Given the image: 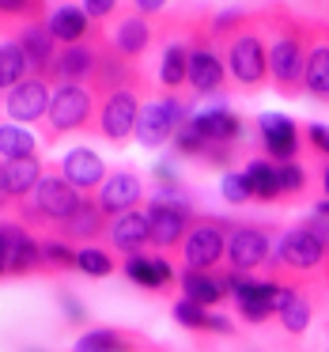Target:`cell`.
Returning <instances> with one entry per match:
<instances>
[{
    "label": "cell",
    "instance_id": "cell-25",
    "mask_svg": "<svg viewBox=\"0 0 329 352\" xmlns=\"http://www.w3.org/2000/svg\"><path fill=\"white\" fill-rule=\"evenodd\" d=\"M57 231H61V239H69V243H95V239H99L102 231H110V228H106V212L99 208V201L84 197L80 212L72 216V220H65Z\"/></svg>",
    "mask_w": 329,
    "mask_h": 352
},
{
    "label": "cell",
    "instance_id": "cell-14",
    "mask_svg": "<svg viewBox=\"0 0 329 352\" xmlns=\"http://www.w3.org/2000/svg\"><path fill=\"white\" fill-rule=\"evenodd\" d=\"M140 197H144V186H140V178L133 170H110L95 201H99V208L106 216H122V212L140 208Z\"/></svg>",
    "mask_w": 329,
    "mask_h": 352
},
{
    "label": "cell",
    "instance_id": "cell-23",
    "mask_svg": "<svg viewBox=\"0 0 329 352\" xmlns=\"http://www.w3.org/2000/svg\"><path fill=\"white\" fill-rule=\"evenodd\" d=\"M178 284H182V296L193 299L201 307H220L223 299L231 296L227 292V276L223 273H197V269H182L178 273Z\"/></svg>",
    "mask_w": 329,
    "mask_h": 352
},
{
    "label": "cell",
    "instance_id": "cell-24",
    "mask_svg": "<svg viewBox=\"0 0 329 352\" xmlns=\"http://www.w3.org/2000/svg\"><path fill=\"white\" fill-rule=\"evenodd\" d=\"M152 46V23H148L144 16H122L117 19V31H114V38H110V50L114 54H122L125 61H133V57H140L144 50Z\"/></svg>",
    "mask_w": 329,
    "mask_h": 352
},
{
    "label": "cell",
    "instance_id": "cell-27",
    "mask_svg": "<svg viewBox=\"0 0 329 352\" xmlns=\"http://www.w3.org/2000/svg\"><path fill=\"white\" fill-rule=\"evenodd\" d=\"M76 352H140V349H137V341H133V333H125V329L95 326L76 341Z\"/></svg>",
    "mask_w": 329,
    "mask_h": 352
},
{
    "label": "cell",
    "instance_id": "cell-34",
    "mask_svg": "<svg viewBox=\"0 0 329 352\" xmlns=\"http://www.w3.org/2000/svg\"><path fill=\"white\" fill-rule=\"evenodd\" d=\"M152 178H155V197H163V201H182V178H178L174 160H159V163L152 167Z\"/></svg>",
    "mask_w": 329,
    "mask_h": 352
},
{
    "label": "cell",
    "instance_id": "cell-17",
    "mask_svg": "<svg viewBox=\"0 0 329 352\" xmlns=\"http://www.w3.org/2000/svg\"><path fill=\"white\" fill-rule=\"evenodd\" d=\"M125 276H129L137 288H148V292H170L178 280L174 265L159 254H133L125 258Z\"/></svg>",
    "mask_w": 329,
    "mask_h": 352
},
{
    "label": "cell",
    "instance_id": "cell-15",
    "mask_svg": "<svg viewBox=\"0 0 329 352\" xmlns=\"http://www.w3.org/2000/svg\"><path fill=\"white\" fill-rule=\"evenodd\" d=\"M99 69V50L91 42L84 46H61L57 50V61L49 65L46 80H57V84H84V80L95 76Z\"/></svg>",
    "mask_w": 329,
    "mask_h": 352
},
{
    "label": "cell",
    "instance_id": "cell-39",
    "mask_svg": "<svg viewBox=\"0 0 329 352\" xmlns=\"http://www.w3.org/2000/svg\"><path fill=\"white\" fill-rule=\"evenodd\" d=\"M76 254L69 239H42V261L49 269H76Z\"/></svg>",
    "mask_w": 329,
    "mask_h": 352
},
{
    "label": "cell",
    "instance_id": "cell-22",
    "mask_svg": "<svg viewBox=\"0 0 329 352\" xmlns=\"http://www.w3.org/2000/svg\"><path fill=\"white\" fill-rule=\"evenodd\" d=\"M16 42L23 46V54H27V61H31L34 76L46 80L49 65L57 61V38L49 34V27L42 23V19H34V23H27L23 31H19V38H16Z\"/></svg>",
    "mask_w": 329,
    "mask_h": 352
},
{
    "label": "cell",
    "instance_id": "cell-36",
    "mask_svg": "<svg viewBox=\"0 0 329 352\" xmlns=\"http://www.w3.org/2000/svg\"><path fill=\"white\" fill-rule=\"evenodd\" d=\"M76 269H80V273H87V276H95V280H102V276L114 273V258H110L102 246H80Z\"/></svg>",
    "mask_w": 329,
    "mask_h": 352
},
{
    "label": "cell",
    "instance_id": "cell-18",
    "mask_svg": "<svg viewBox=\"0 0 329 352\" xmlns=\"http://www.w3.org/2000/svg\"><path fill=\"white\" fill-rule=\"evenodd\" d=\"M42 182L38 160H0V197L4 201H27Z\"/></svg>",
    "mask_w": 329,
    "mask_h": 352
},
{
    "label": "cell",
    "instance_id": "cell-47",
    "mask_svg": "<svg viewBox=\"0 0 329 352\" xmlns=\"http://www.w3.org/2000/svg\"><path fill=\"white\" fill-rule=\"evenodd\" d=\"M163 8V4H159V0H137V16H155V12H159Z\"/></svg>",
    "mask_w": 329,
    "mask_h": 352
},
{
    "label": "cell",
    "instance_id": "cell-13",
    "mask_svg": "<svg viewBox=\"0 0 329 352\" xmlns=\"http://www.w3.org/2000/svg\"><path fill=\"white\" fill-rule=\"evenodd\" d=\"M49 99H54V91H49V80L42 76H27L19 87H12L8 95H4V110H8L12 122H42V118L49 114Z\"/></svg>",
    "mask_w": 329,
    "mask_h": 352
},
{
    "label": "cell",
    "instance_id": "cell-41",
    "mask_svg": "<svg viewBox=\"0 0 329 352\" xmlns=\"http://www.w3.org/2000/svg\"><path fill=\"white\" fill-rule=\"evenodd\" d=\"M238 160V148L235 144H208L205 155H201V163H208V167H220V170H231Z\"/></svg>",
    "mask_w": 329,
    "mask_h": 352
},
{
    "label": "cell",
    "instance_id": "cell-10",
    "mask_svg": "<svg viewBox=\"0 0 329 352\" xmlns=\"http://www.w3.org/2000/svg\"><path fill=\"white\" fill-rule=\"evenodd\" d=\"M137 118H140V91L137 87H117L99 107V133L110 144H125L137 133Z\"/></svg>",
    "mask_w": 329,
    "mask_h": 352
},
{
    "label": "cell",
    "instance_id": "cell-37",
    "mask_svg": "<svg viewBox=\"0 0 329 352\" xmlns=\"http://www.w3.org/2000/svg\"><path fill=\"white\" fill-rule=\"evenodd\" d=\"M276 182H280V201H295L306 190V167L303 163H280L276 167Z\"/></svg>",
    "mask_w": 329,
    "mask_h": 352
},
{
    "label": "cell",
    "instance_id": "cell-44",
    "mask_svg": "<svg viewBox=\"0 0 329 352\" xmlns=\"http://www.w3.org/2000/svg\"><path fill=\"white\" fill-rule=\"evenodd\" d=\"M114 0H84V12H87V19L91 23H99V19H106V16H114Z\"/></svg>",
    "mask_w": 329,
    "mask_h": 352
},
{
    "label": "cell",
    "instance_id": "cell-12",
    "mask_svg": "<svg viewBox=\"0 0 329 352\" xmlns=\"http://www.w3.org/2000/svg\"><path fill=\"white\" fill-rule=\"evenodd\" d=\"M258 137L261 148H265V160L269 163H299V148H303V133L299 125L291 122L288 114H261L258 118Z\"/></svg>",
    "mask_w": 329,
    "mask_h": 352
},
{
    "label": "cell",
    "instance_id": "cell-40",
    "mask_svg": "<svg viewBox=\"0 0 329 352\" xmlns=\"http://www.w3.org/2000/svg\"><path fill=\"white\" fill-rule=\"evenodd\" d=\"M220 193H223V201H227V205H246V201H253L250 178H246L242 170H227V175H223Z\"/></svg>",
    "mask_w": 329,
    "mask_h": 352
},
{
    "label": "cell",
    "instance_id": "cell-8",
    "mask_svg": "<svg viewBox=\"0 0 329 352\" xmlns=\"http://www.w3.org/2000/svg\"><path fill=\"white\" fill-rule=\"evenodd\" d=\"M95 114V91L87 84H57L49 99V137L84 129Z\"/></svg>",
    "mask_w": 329,
    "mask_h": 352
},
{
    "label": "cell",
    "instance_id": "cell-21",
    "mask_svg": "<svg viewBox=\"0 0 329 352\" xmlns=\"http://www.w3.org/2000/svg\"><path fill=\"white\" fill-rule=\"evenodd\" d=\"M46 27L49 34H54L61 46H84L91 34H99V27H91V19H87L84 8H76V4H65V8H54L46 16Z\"/></svg>",
    "mask_w": 329,
    "mask_h": 352
},
{
    "label": "cell",
    "instance_id": "cell-11",
    "mask_svg": "<svg viewBox=\"0 0 329 352\" xmlns=\"http://www.w3.org/2000/svg\"><path fill=\"white\" fill-rule=\"evenodd\" d=\"M223 84H227V65L220 50L212 46L208 34H197L190 46V87L205 99V95H220Z\"/></svg>",
    "mask_w": 329,
    "mask_h": 352
},
{
    "label": "cell",
    "instance_id": "cell-6",
    "mask_svg": "<svg viewBox=\"0 0 329 352\" xmlns=\"http://www.w3.org/2000/svg\"><path fill=\"white\" fill-rule=\"evenodd\" d=\"M235 223H220V220H197L190 228L182 243V261L185 269H197V273H216L220 261H227V235Z\"/></svg>",
    "mask_w": 329,
    "mask_h": 352
},
{
    "label": "cell",
    "instance_id": "cell-16",
    "mask_svg": "<svg viewBox=\"0 0 329 352\" xmlns=\"http://www.w3.org/2000/svg\"><path fill=\"white\" fill-rule=\"evenodd\" d=\"M190 122L197 125L205 144H238L242 133H246V122L231 107H208V110H201V114H193Z\"/></svg>",
    "mask_w": 329,
    "mask_h": 352
},
{
    "label": "cell",
    "instance_id": "cell-19",
    "mask_svg": "<svg viewBox=\"0 0 329 352\" xmlns=\"http://www.w3.org/2000/svg\"><path fill=\"white\" fill-rule=\"evenodd\" d=\"M61 175L69 178L80 193H91V190H102V182H106V163H102V155L91 152V148H72L61 163Z\"/></svg>",
    "mask_w": 329,
    "mask_h": 352
},
{
    "label": "cell",
    "instance_id": "cell-42",
    "mask_svg": "<svg viewBox=\"0 0 329 352\" xmlns=\"http://www.w3.org/2000/svg\"><path fill=\"white\" fill-rule=\"evenodd\" d=\"M306 144H310L314 155H326V163H329V125L306 122Z\"/></svg>",
    "mask_w": 329,
    "mask_h": 352
},
{
    "label": "cell",
    "instance_id": "cell-52",
    "mask_svg": "<svg viewBox=\"0 0 329 352\" xmlns=\"http://www.w3.org/2000/svg\"><path fill=\"white\" fill-rule=\"evenodd\" d=\"M27 352H38V349H27Z\"/></svg>",
    "mask_w": 329,
    "mask_h": 352
},
{
    "label": "cell",
    "instance_id": "cell-51",
    "mask_svg": "<svg viewBox=\"0 0 329 352\" xmlns=\"http://www.w3.org/2000/svg\"><path fill=\"white\" fill-rule=\"evenodd\" d=\"M0 208H4V197H0Z\"/></svg>",
    "mask_w": 329,
    "mask_h": 352
},
{
    "label": "cell",
    "instance_id": "cell-4",
    "mask_svg": "<svg viewBox=\"0 0 329 352\" xmlns=\"http://www.w3.org/2000/svg\"><path fill=\"white\" fill-rule=\"evenodd\" d=\"M223 65H227L231 80L238 87H265L269 84V50L261 42V34L253 27L238 31L235 38L227 42V54H223Z\"/></svg>",
    "mask_w": 329,
    "mask_h": 352
},
{
    "label": "cell",
    "instance_id": "cell-49",
    "mask_svg": "<svg viewBox=\"0 0 329 352\" xmlns=\"http://www.w3.org/2000/svg\"><path fill=\"white\" fill-rule=\"evenodd\" d=\"M321 186H326V197H329V163L321 167Z\"/></svg>",
    "mask_w": 329,
    "mask_h": 352
},
{
    "label": "cell",
    "instance_id": "cell-50",
    "mask_svg": "<svg viewBox=\"0 0 329 352\" xmlns=\"http://www.w3.org/2000/svg\"><path fill=\"white\" fill-rule=\"evenodd\" d=\"M4 273H8V269H4V265H0V276H4Z\"/></svg>",
    "mask_w": 329,
    "mask_h": 352
},
{
    "label": "cell",
    "instance_id": "cell-48",
    "mask_svg": "<svg viewBox=\"0 0 329 352\" xmlns=\"http://www.w3.org/2000/svg\"><path fill=\"white\" fill-rule=\"evenodd\" d=\"M314 216H321V220H329V197H326V201H318V205H314Z\"/></svg>",
    "mask_w": 329,
    "mask_h": 352
},
{
    "label": "cell",
    "instance_id": "cell-26",
    "mask_svg": "<svg viewBox=\"0 0 329 352\" xmlns=\"http://www.w3.org/2000/svg\"><path fill=\"white\" fill-rule=\"evenodd\" d=\"M276 318H280V326L288 329V333H306V326H310V318H314L310 299L299 288H288V284H284L280 296H276Z\"/></svg>",
    "mask_w": 329,
    "mask_h": 352
},
{
    "label": "cell",
    "instance_id": "cell-35",
    "mask_svg": "<svg viewBox=\"0 0 329 352\" xmlns=\"http://www.w3.org/2000/svg\"><path fill=\"white\" fill-rule=\"evenodd\" d=\"M170 314H174L178 326L197 329V333H208V318H212V311H208V307H201V303H193V299H185V296H182V299H174Z\"/></svg>",
    "mask_w": 329,
    "mask_h": 352
},
{
    "label": "cell",
    "instance_id": "cell-32",
    "mask_svg": "<svg viewBox=\"0 0 329 352\" xmlns=\"http://www.w3.org/2000/svg\"><path fill=\"white\" fill-rule=\"evenodd\" d=\"M306 95L329 102V42H318L306 57V84H303Z\"/></svg>",
    "mask_w": 329,
    "mask_h": 352
},
{
    "label": "cell",
    "instance_id": "cell-20",
    "mask_svg": "<svg viewBox=\"0 0 329 352\" xmlns=\"http://www.w3.org/2000/svg\"><path fill=\"white\" fill-rule=\"evenodd\" d=\"M106 235H110V243H114L125 258L144 254V246L152 243V231H148V208H133V212L114 216V223H110Z\"/></svg>",
    "mask_w": 329,
    "mask_h": 352
},
{
    "label": "cell",
    "instance_id": "cell-30",
    "mask_svg": "<svg viewBox=\"0 0 329 352\" xmlns=\"http://www.w3.org/2000/svg\"><path fill=\"white\" fill-rule=\"evenodd\" d=\"M31 76V61H27L19 42H0V91H12Z\"/></svg>",
    "mask_w": 329,
    "mask_h": 352
},
{
    "label": "cell",
    "instance_id": "cell-1",
    "mask_svg": "<svg viewBox=\"0 0 329 352\" xmlns=\"http://www.w3.org/2000/svg\"><path fill=\"white\" fill-rule=\"evenodd\" d=\"M276 31L269 42V84L280 87V95L295 99L303 95L306 84V57H310V27L303 19L288 16V12H276Z\"/></svg>",
    "mask_w": 329,
    "mask_h": 352
},
{
    "label": "cell",
    "instance_id": "cell-9",
    "mask_svg": "<svg viewBox=\"0 0 329 352\" xmlns=\"http://www.w3.org/2000/svg\"><path fill=\"white\" fill-rule=\"evenodd\" d=\"M273 231L258 228V223H235L227 235V265L231 273H253V269L269 265L273 258Z\"/></svg>",
    "mask_w": 329,
    "mask_h": 352
},
{
    "label": "cell",
    "instance_id": "cell-29",
    "mask_svg": "<svg viewBox=\"0 0 329 352\" xmlns=\"http://www.w3.org/2000/svg\"><path fill=\"white\" fill-rule=\"evenodd\" d=\"M159 84L167 87V91H178V87L190 84V46H185V42H170V46L163 50Z\"/></svg>",
    "mask_w": 329,
    "mask_h": 352
},
{
    "label": "cell",
    "instance_id": "cell-5",
    "mask_svg": "<svg viewBox=\"0 0 329 352\" xmlns=\"http://www.w3.org/2000/svg\"><path fill=\"white\" fill-rule=\"evenodd\" d=\"M185 122H190V107H185L182 95H163V99H152L140 107L133 137L144 148H163L167 140H174L178 125H185Z\"/></svg>",
    "mask_w": 329,
    "mask_h": 352
},
{
    "label": "cell",
    "instance_id": "cell-2",
    "mask_svg": "<svg viewBox=\"0 0 329 352\" xmlns=\"http://www.w3.org/2000/svg\"><path fill=\"white\" fill-rule=\"evenodd\" d=\"M80 205H84V193L65 175H42L31 205L19 201V216H23V223H57L61 228L65 220L80 212Z\"/></svg>",
    "mask_w": 329,
    "mask_h": 352
},
{
    "label": "cell",
    "instance_id": "cell-7",
    "mask_svg": "<svg viewBox=\"0 0 329 352\" xmlns=\"http://www.w3.org/2000/svg\"><path fill=\"white\" fill-rule=\"evenodd\" d=\"M193 223H197V212L185 201H148V231H152V246H159V250H174V246L182 250Z\"/></svg>",
    "mask_w": 329,
    "mask_h": 352
},
{
    "label": "cell",
    "instance_id": "cell-33",
    "mask_svg": "<svg viewBox=\"0 0 329 352\" xmlns=\"http://www.w3.org/2000/svg\"><path fill=\"white\" fill-rule=\"evenodd\" d=\"M0 155L4 160H38V140L23 125H0Z\"/></svg>",
    "mask_w": 329,
    "mask_h": 352
},
{
    "label": "cell",
    "instance_id": "cell-46",
    "mask_svg": "<svg viewBox=\"0 0 329 352\" xmlns=\"http://www.w3.org/2000/svg\"><path fill=\"white\" fill-rule=\"evenodd\" d=\"M208 333L235 337V322H231V318H223V314H212V318H208Z\"/></svg>",
    "mask_w": 329,
    "mask_h": 352
},
{
    "label": "cell",
    "instance_id": "cell-3",
    "mask_svg": "<svg viewBox=\"0 0 329 352\" xmlns=\"http://www.w3.org/2000/svg\"><path fill=\"white\" fill-rule=\"evenodd\" d=\"M329 265V246L318 243L310 231L299 223V228L284 231L280 243H276L273 258H269V273L284 276V273H318Z\"/></svg>",
    "mask_w": 329,
    "mask_h": 352
},
{
    "label": "cell",
    "instance_id": "cell-38",
    "mask_svg": "<svg viewBox=\"0 0 329 352\" xmlns=\"http://www.w3.org/2000/svg\"><path fill=\"white\" fill-rule=\"evenodd\" d=\"M170 144H174L178 160H201V155H205V148H208L205 137L197 133V125H193V122L178 125V133H174V140H170Z\"/></svg>",
    "mask_w": 329,
    "mask_h": 352
},
{
    "label": "cell",
    "instance_id": "cell-43",
    "mask_svg": "<svg viewBox=\"0 0 329 352\" xmlns=\"http://www.w3.org/2000/svg\"><path fill=\"white\" fill-rule=\"evenodd\" d=\"M61 307H65V318L72 322V326H84L87 322V311H84V303H80L72 292H61Z\"/></svg>",
    "mask_w": 329,
    "mask_h": 352
},
{
    "label": "cell",
    "instance_id": "cell-45",
    "mask_svg": "<svg viewBox=\"0 0 329 352\" xmlns=\"http://www.w3.org/2000/svg\"><path fill=\"white\" fill-rule=\"evenodd\" d=\"M12 243H16V223H0V265L8 269L12 258Z\"/></svg>",
    "mask_w": 329,
    "mask_h": 352
},
{
    "label": "cell",
    "instance_id": "cell-28",
    "mask_svg": "<svg viewBox=\"0 0 329 352\" xmlns=\"http://www.w3.org/2000/svg\"><path fill=\"white\" fill-rule=\"evenodd\" d=\"M242 175L250 178V190H253V201H280V182H276V163H269L265 155H253L250 163L242 167Z\"/></svg>",
    "mask_w": 329,
    "mask_h": 352
},
{
    "label": "cell",
    "instance_id": "cell-31",
    "mask_svg": "<svg viewBox=\"0 0 329 352\" xmlns=\"http://www.w3.org/2000/svg\"><path fill=\"white\" fill-rule=\"evenodd\" d=\"M42 243L31 235L27 228L16 223V243H12V258H8V273H31V269H42Z\"/></svg>",
    "mask_w": 329,
    "mask_h": 352
}]
</instances>
